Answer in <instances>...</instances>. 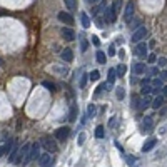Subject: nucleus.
Wrapping results in <instances>:
<instances>
[{
  "mask_svg": "<svg viewBox=\"0 0 167 167\" xmlns=\"http://www.w3.org/2000/svg\"><path fill=\"white\" fill-rule=\"evenodd\" d=\"M40 144H42V147L45 150H48V152H55V150H57L55 140L52 139V137H48V136H44L42 139H40Z\"/></svg>",
  "mask_w": 167,
  "mask_h": 167,
  "instance_id": "obj_1",
  "label": "nucleus"
},
{
  "mask_svg": "<svg viewBox=\"0 0 167 167\" xmlns=\"http://www.w3.org/2000/svg\"><path fill=\"white\" fill-rule=\"evenodd\" d=\"M145 35H147V28H145L144 25H140L137 30H134V34H132V42L139 44L140 40H144Z\"/></svg>",
  "mask_w": 167,
  "mask_h": 167,
  "instance_id": "obj_2",
  "label": "nucleus"
},
{
  "mask_svg": "<svg viewBox=\"0 0 167 167\" xmlns=\"http://www.w3.org/2000/svg\"><path fill=\"white\" fill-rule=\"evenodd\" d=\"M115 15H117V9H115V5L112 3V5L105 10V22H109V23L115 22Z\"/></svg>",
  "mask_w": 167,
  "mask_h": 167,
  "instance_id": "obj_3",
  "label": "nucleus"
},
{
  "mask_svg": "<svg viewBox=\"0 0 167 167\" xmlns=\"http://www.w3.org/2000/svg\"><path fill=\"white\" fill-rule=\"evenodd\" d=\"M39 164L42 165V167H50L52 164H54V157L50 156V152H48V154H44V156H40Z\"/></svg>",
  "mask_w": 167,
  "mask_h": 167,
  "instance_id": "obj_4",
  "label": "nucleus"
},
{
  "mask_svg": "<svg viewBox=\"0 0 167 167\" xmlns=\"http://www.w3.org/2000/svg\"><path fill=\"white\" fill-rule=\"evenodd\" d=\"M136 55H139L140 59H147V44L145 42H140L139 45L136 47Z\"/></svg>",
  "mask_w": 167,
  "mask_h": 167,
  "instance_id": "obj_5",
  "label": "nucleus"
},
{
  "mask_svg": "<svg viewBox=\"0 0 167 167\" xmlns=\"http://www.w3.org/2000/svg\"><path fill=\"white\" fill-rule=\"evenodd\" d=\"M19 152H20V149H19V142L15 140V142H14V147H12V149H10V152H9V162L15 164V161H17V156H19Z\"/></svg>",
  "mask_w": 167,
  "mask_h": 167,
  "instance_id": "obj_6",
  "label": "nucleus"
},
{
  "mask_svg": "<svg viewBox=\"0 0 167 167\" xmlns=\"http://www.w3.org/2000/svg\"><path fill=\"white\" fill-rule=\"evenodd\" d=\"M69 134H70V129H69V127H60V129L55 130L57 140H65V139L69 137Z\"/></svg>",
  "mask_w": 167,
  "mask_h": 167,
  "instance_id": "obj_7",
  "label": "nucleus"
},
{
  "mask_svg": "<svg viewBox=\"0 0 167 167\" xmlns=\"http://www.w3.org/2000/svg\"><path fill=\"white\" fill-rule=\"evenodd\" d=\"M57 19H59L62 23H67V25H72V23H74V17H72L70 14H67V12H60V14L57 15Z\"/></svg>",
  "mask_w": 167,
  "mask_h": 167,
  "instance_id": "obj_8",
  "label": "nucleus"
},
{
  "mask_svg": "<svg viewBox=\"0 0 167 167\" xmlns=\"http://www.w3.org/2000/svg\"><path fill=\"white\" fill-rule=\"evenodd\" d=\"M34 159H40V145L37 142L30 144V161H34Z\"/></svg>",
  "mask_w": 167,
  "mask_h": 167,
  "instance_id": "obj_9",
  "label": "nucleus"
},
{
  "mask_svg": "<svg viewBox=\"0 0 167 167\" xmlns=\"http://www.w3.org/2000/svg\"><path fill=\"white\" fill-rule=\"evenodd\" d=\"M154 127V120H152V117H144V120H142V130L144 132H150Z\"/></svg>",
  "mask_w": 167,
  "mask_h": 167,
  "instance_id": "obj_10",
  "label": "nucleus"
},
{
  "mask_svg": "<svg viewBox=\"0 0 167 167\" xmlns=\"http://www.w3.org/2000/svg\"><path fill=\"white\" fill-rule=\"evenodd\" d=\"M149 105H152V99H150L149 95H144L142 99H139V105H137V109H140V111H144V109H147Z\"/></svg>",
  "mask_w": 167,
  "mask_h": 167,
  "instance_id": "obj_11",
  "label": "nucleus"
},
{
  "mask_svg": "<svg viewBox=\"0 0 167 167\" xmlns=\"http://www.w3.org/2000/svg\"><path fill=\"white\" fill-rule=\"evenodd\" d=\"M60 34H62V37L65 39V40H74V37H75V34H74V30L72 28H69V27H64L62 30H60Z\"/></svg>",
  "mask_w": 167,
  "mask_h": 167,
  "instance_id": "obj_12",
  "label": "nucleus"
},
{
  "mask_svg": "<svg viewBox=\"0 0 167 167\" xmlns=\"http://www.w3.org/2000/svg\"><path fill=\"white\" fill-rule=\"evenodd\" d=\"M157 140L156 139H147L144 142V145H142V152H149V150H152L154 147H156Z\"/></svg>",
  "mask_w": 167,
  "mask_h": 167,
  "instance_id": "obj_13",
  "label": "nucleus"
},
{
  "mask_svg": "<svg viewBox=\"0 0 167 167\" xmlns=\"http://www.w3.org/2000/svg\"><path fill=\"white\" fill-rule=\"evenodd\" d=\"M60 57L65 60V62H72V59H74V52H72V48H64L62 54H60Z\"/></svg>",
  "mask_w": 167,
  "mask_h": 167,
  "instance_id": "obj_14",
  "label": "nucleus"
},
{
  "mask_svg": "<svg viewBox=\"0 0 167 167\" xmlns=\"http://www.w3.org/2000/svg\"><path fill=\"white\" fill-rule=\"evenodd\" d=\"M134 15V2L130 0V2H127V5H125V12H124V19L129 20L130 17Z\"/></svg>",
  "mask_w": 167,
  "mask_h": 167,
  "instance_id": "obj_15",
  "label": "nucleus"
},
{
  "mask_svg": "<svg viewBox=\"0 0 167 167\" xmlns=\"http://www.w3.org/2000/svg\"><path fill=\"white\" fill-rule=\"evenodd\" d=\"M162 104H164V95H157L156 99H152V107L156 109V111L162 107Z\"/></svg>",
  "mask_w": 167,
  "mask_h": 167,
  "instance_id": "obj_16",
  "label": "nucleus"
},
{
  "mask_svg": "<svg viewBox=\"0 0 167 167\" xmlns=\"http://www.w3.org/2000/svg\"><path fill=\"white\" fill-rule=\"evenodd\" d=\"M159 90H162V79H157L156 77V79L152 80V92L157 94Z\"/></svg>",
  "mask_w": 167,
  "mask_h": 167,
  "instance_id": "obj_17",
  "label": "nucleus"
},
{
  "mask_svg": "<svg viewBox=\"0 0 167 167\" xmlns=\"http://www.w3.org/2000/svg\"><path fill=\"white\" fill-rule=\"evenodd\" d=\"M80 22H82L84 28H89V27H90V17H89L85 12H82V14H80Z\"/></svg>",
  "mask_w": 167,
  "mask_h": 167,
  "instance_id": "obj_18",
  "label": "nucleus"
},
{
  "mask_svg": "<svg viewBox=\"0 0 167 167\" xmlns=\"http://www.w3.org/2000/svg\"><path fill=\"white\" fill-rule=\"evenodd\" d=\"M77 114H79V109H77V105H72L70 107V112H69V120L74 122L77 119Z\"/></svg>",
  "mask_w": 167,
  "mask_h": 167,
  "instance_id": "obj_19",
  "label": "nucleus"
},
{
  "mask_svg": "<svg viewBox=\"0 0 167 167\" xmlns=\"http://www.w3.org/2000/svg\"><path fill=\"white\" fill-rule=\"evenodd\" d=\"M95 137H97V139H104V137H105V129H104V125H97V129H95Z\"/></svg>",
  "mask_w": 167,
  "mask_h": 167,
  "instance_id": "obj_20",
  "label": "nucleus"
},
{
  "mask_svg": "<svg viewBox=\"0 0 167 167\" xmlns=\"http://www.w3.org/2000/svg\"><path fill=\"white\" fill-rule=\"evenodd\" d=\"M95 59H97V62H99V64H105V60H107V55H105L102 50H97Z\"/></svg>",
  "mask_w": 167,
  "mask_h": 167,
  "instance_id": "obj_21",
  "label": "nucleus"
},
{
  "mask_svg": "<svg viewBox=\"0 0 167 167\" xmlns=\"http://www.w3.org/2000/svg\"><path fill=\"white\" fill-rule=\"evenodd\" d=\"M42 85H44L45 89H48L50 92H55V90H57L55 84H54V82H50V80H44V82H42Z\"/></svg>",
  "mask_w": 167,
  "mask_h": 167,
  "instance_id": "obj_22",
  "label": "nucleus"
},
{
  "mask_svg": "<svg viewBox=\"0 0 167 167\" xmlns=\"http://www.w3.org/2000/svg\"><path fill=\"white\" fill-rule=\"evenodd\" d=\"M127 164L132 165V167H140V162L137 161V159L134 157V156H129V157H127Z\"/></svg>",
  "mask_w": 167,
  "mask_h": 167,
  "instance_id": "obj_23",
  "label": "nucleus"
},
{
  "mask_svg": "<svg viewBox=\"0 0 167 167\" xmlns=\"http://www.w3.org/2000/svg\"><path fill=\"white\" fill-rule=\"evenodd\" d=\"M115 75H117V70H115V69H111V70H109V82L107 84H114V82H115Z\"/></svg>",
  "mask_w": 167,
  "mask_h": 167,
  "instance_id": "obj_24",
  "label": "nucleus"
},
{
  "mask_svg": "<svg viewBox=\"0 0 167 167\" xmlns=\"http://www.w3.org/2000/svg\"><path fill=\"white\" fill-rule=\"evenodd\" d=\"M65 5H67L69 10H75L77 9V0H64Z\"/></svg>",
  "mask_w": 167,
  "mask_h": 167,
  "instance_id": "obj_25",
  "label": "nucleus"
},
{
  "mask_svg": "<svg viewBox=\"0 0 167 167\" xmlns=\"http://www.w3.org/2000/svg\"><path fill=\"white\" fill-rule=\"evenodd\" d=\"M134 72H136V74H144V72H145V65L144 64H136V65H134Z\"/></svg>",
  "mask_w": 167,
  "mask_h": 167,
  "instance_id": "obj_26",
  "label": "nucleus"
},
{
  "mask_svg": "<svg viewBox=\"0 0 167 167\" xmlns=\"http://www.w3.org/2000/svg\"><path fill=\"white\" fill-rule=\"evenodd\" d=\"M95 112H97L95 105H94V104H90V105L87 107V115H89V117H95Z\"/></svg>",
  "mask_w": 167,
  "mask_h": 167,
  "instance_id": "obj_27",
  "label": "nucleus"
},
{
  "mask_svg": "<svg viewBox=\"0 0 167 167\" xmlns=\"http://www.w3.org/2000/svg\"><path fill=\"white\" fill-rule=\"evenodd\" d=\"M80 48H82V52H85L89 48V42H87V39H85L84 35L80 37Z\"/></svg>",
  "mask_w": 167,
  "mask_h": 167,
  "instance_id": "obj_28",
  "label": "nucleus"
},
{
  "mask_svg": "<svg viewBox=\"0 0 167 167\" xmlns=\"http://www.w3.org/2000/svg\"><path fill=\"white\" fill-rule=\"evenodd\" d=\"M99 77H100V74H99V70H92L90 74H89V79H90L92 82H95V80H99Z\"/></svg>",
  "mask_w": 167,
  "mask_h": 167,
  "instance_id": "obj_29",
  "label": "nucleus"
},
{
  "mask_svg": "<svg viewBox=\"0 0 167 167\" xmlns=\"http://www.w3.org/2000/svg\"><path fill=\"white\" fill-rule=\"evenodd\" d=\"M125 72H127V67H125L124 64H120L119 67H117V75H119V77H122V75L125 74Z\"/></svg>",
  "mask_w": 167,
  "mask_h": 167,
  "instance_id": "obj_30",
  "label": "nucleus"
},
{
  "mask_svg": "<svg viewBox=\"0 0 167 167\" xmlns=\"http://www.w3.org/2000/svg\"><path fill=\"white\" fill-rule=\"evenodd\" d=\"M115 95H117V99H119V100H122V99H124V95H125V94H124V89H122V87H117V89H115Z\"/></svg>",
  "mask_w": 167,
  "mask_h": 167,
  "instance_id": "obj_31",
  "label": "nucleus"
},
{
  "mask_svg": "<svg viewBox=\"0 0 167 167\" xmlns=\"http://www.w3.org/2000/svg\"><path fill=\"white\" fill-rule=\"evenodd\" d=\"M152 92V87L147 84V85H142V95H149V94Z\"/></svg>",
  "mask_w": 167,
  "mask_h": 167,
  "instance_id": "obj_32",
  "label": "nucleus"
},
{
  "mask_svg": "<svg viewBox=\"0 0 167 167\" xmlns=\"http://www.w3.org/2000/svg\"><path fill=\"white\" fill-rule=\"evenodd\" d=\"M157 65H159V67H165V65H167V59H165V57H159V59H157Z\"/></svg>",
  "mask_w": 167,
  "mask_h": 167,
  "instance_id": "obj_33",
  "label": "nucleus"
},
{
  "mask_svg": "<svg viewBox=\"0 0 167 167\" xmlns=\"http://www.w3.org/2000/svg\"><path fill=\"white\" fill-rule=\"evenodd\" d=\"M147 62H149V64H156V62H157V55H156V54H149V55H147Z\"/></svg>",
  "mask_w": 167,
  "mask_h": 167,
  "instance_id": "obj_34",
  "label": "nucleus"
},
{
  "mask_svg": "<svg viewBox=\"0 0 167 167\" xmlns=\"http://www.w3.org/2000/svg\"><path fill=\"white\" fill-rule=\"evenodd\" d=\"M150 75H152V77H156V75H161V70H159V65H157V67L154 65V67L150 69Z\"/></svg>",
  "mask_w": 167,
  "mask_h": 167,
  "instance_id": "obj_35",
  "label": "nucleus"
},
{
  "mask_svg": "<svg viewBox=\"0 0 167 167\" xmlns=\"http://www.w3.org/2000/svg\"><path fill=\"white\" fill-rule=\"evenodd\" d=\"M84 142H85V134H84V132H80V134H79V137H77V144L82 145Z\"/></svg>",
  "mask_w": 167,
  "mask_h": 167,
  "instance_id": "obj_36",
  "label": "nucleus"
},
{
  "mask_svg": "<svg viewBox=\"0 0 167 167\" xmlns=\"http://www.w3.org/2000/svg\"><path fill=\"white\" fill-rule=\"evenodd\" d=\"M139 23H140V22H139V20H134V22H132V23H129V27H132V28H136V30H137V28H139V27H140V25H139Z\"/></svg>",
  "mask_w": 167,
  "mask_h": 167,
  "instance_id": "obj_37",
  "label": "nucleus"
},
{
  "mask_svg": "<svg viewBox=\"0 0 167 167\" xmlns=\"http://www.w3.org/2000/svg\"><path fill=\"white\" fill-rule=\"evenodd\" d=\"M87 79H89V75H84L82 79H80V87H85V84H87Z\"/></svg>",
  "mask_w": 167,
  "mask_h": 167,
  "instance_id": "obj_38",
  "label": "nucleus"
},
{
  "mask_svg": "<svg viewBox=\"0 0 167 167\" xmlns=\"http://www.w3.org/2000/svg\"><path fill=\"white\" fill-rule=\"evenodd\" d=\"M114 5H115L117 12H119V10H120V7H122V0H115V2H114Z\"/></svg>",
  "mask_w": 167,
  "mask_h": 167,
  "instance_id": "obj_39",
  "label": "nucleus"
},
{
  "mask_svg": "<svg viewBox=\"0 0 167 167\" xmlns=\"http://www.w3.org/2000/svg\"><path fill=\"white\" fill-rule=\"evenodd\" d=\"M109 55H115V45H111V48H109Z\"/></svg>",
  "mask_w": 167,
  "mask_h": 167,
  "instance_id": "obj_40",
  "label": "nucleus"
},
{
  "mask_svg": "<svg viewBox=\"0 0 167 167\" xmlns=\"http://www.w3.org/2000/svg\"><path fill=\"white\" fill-rule=\"evenodd\" d=\"M115 122H117V119H115V117H112V119L109 120V127H114V125H115Z\"/></svg>",
  "mask_w": 167,
  "mask_h": 167,
  "instance_id": "obj_41",
  "label": "nucleus"
},
{
  "mask_svg": "<svg viewBox=\"0 0 167 167\" xmlns=\"http://www.w3.org/2000/svg\"><path fill=\"white\" fill-rule=\"evenodd\" d=\"M92 44H94V45H99V44H100V40L97 39L95 35H94V37H92Z\"/></svg>",
  "mask_w": 167,
  "mask_h": 167,
  "instance_id": "obj_42",
  "label": "nucleus"
},
{
  "mask_svg": "<svg viewBox=\"0 0 167 167\" xmlns=\"http://www.w3.org/2000/svg\"><path fill=\"white\" fill-rule=\"evenodd\" d=\"M161 79H162V80H167V70L161 72Z\"/></svg>",
  "mask_w": 167,
  "mask_h": 167,
  "instance_id": "obj_43",
  "label": "nucleus"
},
{
  "mask_svg": "<svg viewBox=\"0 0 167 167\" xmlns=\"http://www.w3.org/2000/svg\"><path fill=\"white\" fill-rule=\"evenodd\" d=\"M150 84V79H142V85H147Z\"/></svg>",
  "mask_w": 167,
  "mask_h": 167,
  "instance_id": "obj_44",
  "label": "nucleus"
},
{
  "mask_svg": "<svg viewBox=\"0 0 167 167\" xmlns=\"http://www.w3.org/2000/svg\"><path fill=\"white\" fill-rule=\"evenodd\" d=\"M97 2H100V0H87V3H92V5H94V3H97Z\"/></svg>",
  "mask_w": 167,
  "mask_h": 167,
  "instance_id": "obj_45",
  "label": "nucleus"
},
{
  "mask_svg": "<svg viewBox=\"0 0 167 167\" xmlns=\"http://www.w3.org/2000/svg\"><path fill=\"white\" fill-rule=\"evenodd\" d=\"M162 90H164V95H167V87H164Z\"/></svg>",
  "mask_w": 167,
  "mask_h": 167,
  "instance_id": "obj_46",
  "label": "nucleus"
},
{
  "mask_svg": "<svg viewBox=\"0 0 167 167\" xmlns=\"http://www.w3.org/2000/svg\"><path fill=\"white\" fill-rule=\"evenodd\" d=\"M2 154H3V150H2V147H0V156H2Z\"/></svg>",
  "mask_w": 167,
  "mask_h": 167,
  "instance_id": "obj_47",
  "label": "nucleus"
}]
</instances>
